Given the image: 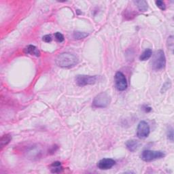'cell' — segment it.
<instances>
[{
	"instance_id": "cell-9",
	"label": "cell",
	"mask_w": 174,
	"mask_h": 174,
	"mask_svg": "<svg viewBox=\"0 0 174 174\" xmlns=\"http://www.w3.org/2000/svg\"><path fill=\"white\" fill-rule=\"evenodd\" d=\"M140 143L136 140H130L126 142V147L130 152H135L140 148Z\"/></svg>"
},
{
	"instance_id": "cell-16",
	"label": "cell",
	"mask_w": 174,
	"mask_h": 174,
	"mask_svg": "<svg viewBox=\"0 0 174 174\" xmlns=\"http://www.w3.org/2000/svg\"><path fill=\"white\" fill-rule=\"evenodd\" d=\"M167 138L171 141H173V129L172 126H170V127H169V129H168L167 132Z\"/></svg>"
},
{
	"instance_id": "cell-2",
	"label": "cell",
	"mask_w": 174,
	"mask_h": 174,
	"mask_svg": "<svg viewBox=\"0 0 174 174\" xmlns=\"http://www.w3.org/2000/svg\"><path fill=\"white\" fill-rule=\"evenodd\" d=\"M152 69L154 71H159L165 68L166 65V58L163 50H158L153 56L151 62Z\"/></svg>"
},
{
	"instance_id": "cell-7",
	"label": "cell",
	"mask_w": 174,
	"mask_h": 174,
	"mask_svg": "<svg viewBox=\"0 0 174 174\" xmlns=\"http://www.w3.org/2000/svg\"><path fill=\"white\" fill-rule=\"evenodd\" d=\"M150 126L146 121H141L137 128V136L140 139H145L150 134Z\"/></svg>"
},
{
	"instance_id": "cell-6",
	"label": "cell",
	"mask_w": 174,
	"mask_h": 174,
	"mask_svg": "<svg viewBox=\"0 0 174 174\" xmlns=\"http://www.w3.org/2000/svg\"><path fill=\"white\" fill-rule=\"evenodd\" d=\"M114 83L116 89L119 91H125L128 87L125 76L121 72H118L114 76Z\"/></svg>"
},
{
	"instance_id": "cell-10",
	"label": "cell",
	"mask_w": 174,
	"mask_h": 174,
	"mask_svg": "<svg viewBox=\"0 0 174 174\" xmlns=\"http://www.w3.org/2000/svg\"><path fill=\"white\" fill-rule=\"evenodd\" d=\"M25 52L26 54H29L30 55H34L35 57H40V52L37 49L36 46L34 45H29L25 48Z\"/></svg>"
},
{
	"instance_id": "cell-15",
	"label": "cell",
	"mask_w": 174,
	"mask_h": 174,
	"mask_svg": "<svg viewBox=\"0 0 174 174\" xmlns=\"http://www.w3.org/2000/svg\"><path fill=\"white\" fill-rule=\"evenodd\" d=\"M88 35V34L84 33V32H80V31H75L73 33V37L77 40H81L84 39Z\"/></svg>"
},
{
	"instance_id": "cell-3",
	"label": "cell",
	"mask_w": 174,
	"mask_h": 174,
	"mask_svg": "<svg viewBox=\"0 0 174 174\" xmlns=\"http://www.w3.org/2000/svg\"><path fill=\"white\" fill-rule=\"evenodd\" d=\"M110 103V97L107 93H100L93 101V106L95 108H105Z\"/></svg>"
},
{
	"instance_id": "cell-12",
	"label": "cell",
	"mask_w": 174,
	"mask_h": 174,
	"mask_svg": "<svg viewBox=\"0 0 174 174\" xmlns=\"http://www.w3.org/2000/svg\"><path fill=\"white\" fill-rule=\"evenodd\" d=\"M12 140V136L10 134H5L2 136L1 140H0V146L3 148L4 146H7Z\"/></svg>"
},
{
	"instance_id": "cell-21",
	"label": "cell",
	"mask_w": 174,
	"mask_h": 174,
	"mask_svg": "<svg viewBox=\"0 0 174 174\" xmlns=\"http://www.w3.org/2000/svg\"><path fill=\"white\" fill-rule=\"evenodd\" d=\"M43 40L46 42H50L52 40V37L50 35H46L43 37Z\"/></svg>"
},
{
	"instance_id": "cell-8",
	"label": "cell",
	"mask_w": 174,
	"mask_h": 174,
	"mask_svg": "<svg viewBox=\"0 0 174 174\" xmlns=\"http://www.w3.org/2000/svg\"><path fill=\"white\" fill-rule=\"evenodd\" d=\"M116 165V161L112 158H103L97 163V167L101 170H108L111 169Z\"/></svg>"
},
{
	"instance_id": "cell-5",
	"label": "cell",
	"mask_w": 174,
	"mask_h": 174,
	"mask_svg": "<svg viewBox=\"0 0 174 174\" xmlns=\"http://www.w3.org/2000/svg\"><path fill=\"white\" fill-rule=\"evenodd\" d=\"M98 80L97 76H87L78 75L76 77V82L79 87H84L87 85H92L95 84Z\"/></svg>"
},
{
	"instance_id": "cell-1",
	"label": "cell",
	"mask_w": 174,
	"mask_h": 174,
	"mask_svg": "<svg viewBox=\"0 0 174 174\" xmlns=\"http://www.w3.org/2000/svg\"><path fill=\"white\" fill-rule=\"evenodd\" d=\"M78 58L69 52L61 53L56 59L57 66L63 68H69L75 66L78 63Z\"/></svg>"
},
{
	"instance_id": "cell-20",
	"label": "cell",
	"mask_w": 174,
	"mask_h": 174,
	"mask_svg": "<svg viewBox=\"0 0 174 174\" xmlns=\"http://www.w3.org/2000/svg\"><path fill=\"white\" fill-rule=\"evenodd\" d=\"M170 87H171L170 82H166L165 84H163V88H162V89H161V93H163L164 92H165V91H166L167 89H169V88H170Z\"/></svg>"
},
{
	"instance_id": "cell-19",
	"label": "cell",
	"mask_w": 174,
	"mask_h": 174,
	"mask_svg": "<svg viewBox=\"0 0 174 174\" xmlns=\"http://www.w3.org/2000/svg\"><path fill=\"white\" fill-rule=\"evenodd\" d=\"M167 44H168V48H169L170 50H172V51H173V36H170L168 37Z\"/></svg>"
},
{
	"instance_id": "cell-4",
	"label": "cell",
	"mask_w": 174,
	"mask_h": 174,
	"mask_svg": "<svg viewBox=\"0 0 174 174\" xmlns=\"http://www.w3.org/2000/svg\"><path fill=\"white\" fill-rule=\"evenodd\" d=\"M165 157V153L162 151H154V150H144L141 154V158L145 162L153 161L160 159Z\"/></svg>"
},
{
	"instance_id": "cell-22",
	"label": "cell",
	"mask_w": 174,
	"mask_h": 174,
	"mask_svg": "<svg viewBox=\"0 0 174 174\" xmlns=\"http://www.w3.org/2000/svg\"><path fill=\"white\" fill-rule=\"evenodd\" d=\"M144 110H145L146 112H149L152 111V108H150V107H148V106H144Z\"/></svg>"
},
{
	"instance_id": "cell-18",
	"label": "cell",
	"mask_w": 174,
	"mask_h": 174,
	"mask_svg": "<svg viewBox=\"0 0 174 174\" xmlns=\"http://www.w3.org/2000/svg\"><path fill=\"white\" fill-rule=\"evenodd\" d=\"M55 37L56 38V40H57L58 42H63V41H64L63 35L62 34H61L60 32H57V33H55Z\"/></svg>"
},
{
	"instance_id": "cell-14",
	"label": "cell",
	"mask_w": 174,
	"mask_h": 174,
	"mask_svg": "<svg viewBox=\"0 0 174 174\" xmlns=\"http://www.w3.org/2000/svg\"><path fill=\"white\" fill-rule=\"evenodd\" d=\"M51 167H52V173H59L61 172L63 168L61 167V164L60 162H54L52 165Z\"/></svg>"
},
{
	"instance_id": "cell-17",
	"label": "cell",
	"mask_w": 174,
	"mask_h": 174,
	"mask_svg": "<svg viewBox=\"0 0 174 174\" xmlns=\"http://www.w3.org/2000/svg\"><path fill=\"white\" fill-rule=\"evenodd\" d=\"M156 5H157V7L159 8L162 10H165L166 9V5L165 2H163V1H156Z\"/></svg>"
},
{
	"instance_id": "cell-13",
	"label": "cell",
	"mask_w": 174,
	"mask_h": 174,
	"mask_svg": "<svg viewBox=\"0 0 174 174\" xmlns=\"http://www.w3.org/2000/svg\"><path fill=\"white\" fill-rule=\"evenodd\" d=\"M152 51L151 49L148 48V49H146L145 51H144L142 54L140 55V61H146L152 57Z\"/></svg>"
},
{
	"instance_id": "cell-11",
	"label": "cell",
	"mask_w": 174,
	"mask_h": 174,
	"mask_svg": "<svg viewBox=\"0 0 174 174\" xmlns=\"http://www.w3.org/2000/svg\"><path fill=\"white\" fill-rule=\"evenodd\" d=\"M134 3L136 4L137 7L138 8V10L141 12H146L148 10V3L146 1H144V0H140V1H135Z\"/></svg>"
}]
</instances>
